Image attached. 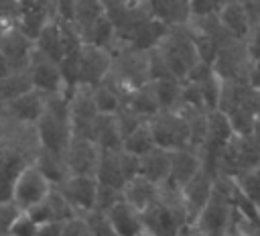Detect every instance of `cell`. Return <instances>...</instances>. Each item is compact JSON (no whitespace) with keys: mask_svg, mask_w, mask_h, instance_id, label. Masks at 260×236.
I'll return each mask as SVG.
<instances>
[{"mask_svg":"<svg viewBox=\"0 0 260 236\" xmlns=\"http://www.w3.org/2000/svg\"><path fill=\"white\" fill-rule=\"evenodd\" d=\"M232 185H234V177H225V175L215 177L213 193L195 222V226L205 236H225L230 232L236 214L232 199Z\"/></svg>","mask_w":260,"mask_h":236,"instance_id":"cell-1","label":"cell"},{"mask_svg":"<svg viewBox=\"0 0 260 236\" xmlns=\"http://www.w3.org/2000/svg\"><path fill=\"white\" fill-rule=\"evenodd\" d=\"M158 51L162 53V57H165L171 73L177 79H181V81L201 61L199 59V53H197V47L193 43L189 24L169 28V33L165 35L162 43L158 45Z\"/></svg>","mask_w":260,"mask_h":236,"instance_id":"cell-2","label":"cell"},{"mask_svg":"<svg viewBox=\"0 0 260 236\" xmlns=\"http://www.w3.org/2000/svg\"><path fill=\"white\" fill-rule=\"evenodd\" d=\"M148 122H150V130L156 146L167 151L191 146L189 122L181 110H160Z\"/></svg>","mask_w":260,"mask_h":236,"instance_id":"cell-3","label":"cell"},{"mask_svg":"<svg viewBox=\"0 0 260 236\" xmlns=\"http://www.w3.org/2000/svg\"><path fill=\"white\" fill-rule=\"evenodd\" d=\"M138 175V157L130 155L124 149L118 151H102L100 155V165L95 179L100 183L124 189V185Z\"/></svg>","mask_w":260,"mask_h":236,"instance_id":"cell-4","label":"cell"},{"mask_svg":"<svg viewBox=\"0 0 260 236\" xmlns=\"http://www.w3.org/2000/svg\"><path fill=\"white\" fill-rule=\"evenodd\" d=\"M53 185L51 181L37 169L35 163H28L22 173L18 175L16 183H14V191H12V203L20 210L26 212L32 205L41 203L43 199H47V195L51 193Z\"/></svg>","mask_w":260,"mask_h":236,"instance_id":"cell-5","label":"cell"},{"mask_svg":"<svg viewBox=\"0 0 260 236\" xmlns=\"http://www.w3.org/2000/svg\"><path fill=\"white\" fill-rule=\"evenodd\" d=\"M112 63H114L112 51L83 43L79 53V85L83 87L100 85L112 71Z\"/></svg>","mask_w":260,"mask_h":236,"instance_id":"cell-6","label":"cell"},{"mask_svg":"<svg viewBox=\"0 0 260 236\" xmlns=\"http://www.w3.org/2000/svg\"><path fill=\"white\" fill-rule=\"evenodd\" d=\"M98 108L91 98V87L79 85L71 94L69 102V124H71V134L77 138H91L93 132V122L98 118Z\"/></svg>","mask_w":260,"mask_h":236,"instance_id":"cell-7","label":"cell"},{"mask_svg":"<svg viewBox=\"0 0 260 236\" xmlns=\"http://www.w3.org/2000/svg\"><path fill=\"white\" fill-rule=\"evenodd\" d=\"M57 189L65 195L77 216H87L95 210V195H98V179L91 175H69Z\"/></svg>","mask_w":260,"mask_h":236,"instance_id":"cell-8","label":"cell"},{"mask_svg":"<svg viewBox=\"0 0 260 236\" xmlns=\"http://www.w3.org/2000/svg\"><path fill=\"white\" fill-rule=\"evenodd\" d=\"M4 120L14 126H35L37 120L45 112V94L39 90H30L2 106Z\"/></svg>","mask_w":260,"mask_h":236,"instance_id":"cell-9","label":"cell"},{"mask_svg":"<svg viewBox=\"0 0 260 236\" xmlns=\"http://www.w3.org/2000/svg\"><path fill=\"white\" fill-rule=\"evenodd\" d=\"M35 134H37V144L39 146H43L47 151H53V153H59V155L67 153L71 136H73L69 120H61V118H57L53 114H47V112H43V116L37 120Z\"/></svg>","mask_w":260,"mask_h":236,"instance_id":"cell-10","label":"cell"},{"mask_svg":"<svg viewBox=\"0 0 260 236\" xmlns=\"http://www.w3.org/2000/svg\"><path fill=\"white\" fill-rule=\"evenodd\" d=\"M215 173L207 171V169H201L187 185L181 187V195H183V203H185V210H187V218H189V224L193 226L201 214V210L205 208V203L209 201L211 193H213V187H215Z\"/></svg>","mask_w":260,"mask_h":236,"instance_id":"cell-11","label":"cell"},{"mask_svg":"<svg viewBox=\"0 0 260 236\" xmlns=\"http://www.w3.org/2000/svg\"><path fill=\"white\" fill-rule=\"evenodd\" d=\"M102 149L91 138H77L71 136L69 149L65 153L69 175H91L95 177L98 165H100Z\"/></svg>","mask_w":260,"mask_h":236,"instance_id":"cell-12","label":"cell"},{"mask_svg":"<svg viewBox=\"0 0 260 236\" xmlns=\"http://www.w3.org/2000/svg\"><path fill=\"white\" fill-rule=\"evenodd\" d=\"M30 77H32V85L35 90H39L41 94H57V92H67L63 75H61V67L57 61L45 57L43 53H39L35 49L30 65H28Z\"/></svg>","mask_w":260,"mask_h":236,"instance_id":"cell-13","label":"cell"},{"mask_svg":"<svg viewBox=\"0 0 260 236\" xmlns=\"http://www.w3.org/2000/svg\"><path fill=\"white\" fill-rule=\"evenodd\" d=\"M0 49L4 51L12 71H22L28 69L32 53H35V41L24 37L16 24H8L4 33L0 35Z\"/></svg>","mask_w":260,"mask_h":236,"instance_id":"cell-14","label":"cell"},{"mask_svg":"<svg viewBox=\"0 0 260 236\" xmlns=\"http://www.w3.org/2000/svg\"><path fill=\"white\" fill-rule=\"evenodd\" d=\"M201 169H203V159H201V153L197 149L183 146V149L171 151V177H169V181H173L177 187L187 185Z\"/></svg>","mask_w":260,"mask_h":236,"instance_id":"cell-15","label":"cell"},{"mask_svg":"<svg viewBox=\"0 0 260 236\" xmlns=\"http://www.w3.org/2000/svg\"><path fill=\"white\" fill-rule=\"evenodd\" d=\"M148 14L169 28L185 26L191 22L189 0H144Z\"/></svg>","mask_w":260,"mask_h":236,"instance_id":"cell-16","label":"cell"},{"mask_svg":"<svg viewBox=\"0 0 260 236\" xmlns=\"http://www.w3.org/2000/svg\"><path fill=\"white\" fill-rule=\"evenodd\" d=\"M158 191H160V185L152 183L150 179H146L142 175H136L124 185L122 195L132 208H136L142 214L158 201Z\"/></svg>","mask_w":260,"mask_h":236,"instance_id":"cell-17","label":"cell"},{"mask_svg":"<svg viewBox=\"0 0 260 236\" xmlns=\"http://www.w3.org/2000/svg\"><path fill=\"white\" fill-rule=\"evenodd\" d=\"M138 175L150 179L156 185H162L171 177V151L154 146L146 155L138 157Z\"/></svg>","mask_w":260,"mask_h":236,"instance_id":"cell-18","label":"cell"},{"mask_svg":"<svg viewBox=\"0 0 260 236\" xmlns=\"http://www.w3.org/2000/svg\"><path fill=\"white\" fill-rule=\"evenodd\" d=\"M217 16H219V22L223 24V28L234 39H238V41L248 39L250 31H252V22H250V16H248L242 0H228Z\"/></svg>","mask_w":260,"mask_h":236,"instance_id":"cell-19","label":"cell"},{"mask_svg":"<svg viewBox=\"0 0 260 236\" xmlns=\"http://www.w3.org/2000/svg\"><path fill=\"white\" fill-rule=\"evenodd\" d=\"M32 163H35L37 169L51 181L53 187H57L59 183H63V181L69 177V169H67L65 155H59V153L47 151V149H43V146H37L35 157H32Z\"/></svg>","mask_w":260,"mask_h":236,"instance_id":"cell-20","label":"cell"},{"mask_svg":"<svg viewBox=\"0 0 260 236\" xmlns=\"http://www.w3.org/2000/svg\"><path fill=\"white\" fill-rule=\"evenodd\" d=\"M108 218L112 222V226L116 228V232L120 236H138L144 228L142 224V214L132 208L126 199L118 201L110 212H108Z\"/></svg>","mask_w":260,"mask_h":236,"instance_id":"cell-21","label":"cell"},{"mask_svg":"<svg viewBox=\"0 0 260 236\" xmlns=\"http://www.w3.org/2000/svg\"><path fill=\"white\" fill-rule=\"evenodd\" d=\"M167 33H169V26H165L162 22H158L154 18H148L120 47H132V49H138V51H150V49H156L162 43Z\"/></svg>","mask_w":260,"mask_h":236,"instance_id":"cell-22","label":"cell"},{"mask_svg":"<svg viewBox=\"0 0 260 236\" xmlns=\"http://www.w3.org/2000/svg\"><path fill=\"white\" fill-rule=\"evenodd\" d=\"M91 140L102 149V151H118L122 149V132L116 120V114H98L93 122V132Z\"/></svg>","mask_w":260,"mask_h":236,"instance_id":"cell-23","label":"cell"},{"mask_svg":"<svg viewBox=\"0 0 260 236\" xmlns=\"http://www.w3.org/2000/svg\"><path fill=\"white\" fill-rule=\"evenodd\" d=\"M35 49H37L39 53H43L45 57L57 61V63L65 57L63 33H61V26H59V22H57L55 18H51V20L43 26L41 35H39L37 41H35Z\"/></svg>","mask_w":260,"mask_h":236,"instance_id":"cell-24","label":"cell"},{"mask_svg":"<svg viewBox=\"0 0 260 236\" xmlns=\"http://www.w3.org/2000/svg\"><path fill=\"white\" fill-rule=\"evenodd\" d=\"M83 43L93 45V47H100V49H108L112 53L120 47L118 33H116L112 20L108 18V14H104L100 20H95V24L83 35Z\"/></svg>","mask_w":260,"mask_h":236,"instance_id":"cell-25","label":"cell"},{"mask_svg":"<svg viewBox=\"0 0 260 236\" xmlns=\"http://www.w3.org/2000/svg\"><path fill=\"white\" fill-rule=\"evenodd\" d=\"M30 90H35V85H32V77H30L28 69L10 71L8 75L0 77V104L4 106L6 102H10Z\"/></svg>","mask_w":260,"mask_h":236,"instance_id":"cell-26","label":"cell"},{"mask_svg":"<svg viewBox=\"0 0 260 236\" xmlns=\"http://www.w3.org/2000/svg\"><path fill=\"white\" fill-rule=\"evenodd\" d=\"M150 85H152V92L156 96L160 110H177L181 106V94H183V81L181 79L167 77V79L150 81Z\"/></svg>","mask_w":260,"mask_h":236,"instance_id":"cell-27","label":"cell"},{"mask_svg":"<svg viewBox=\"0 0 260 236\" xmlns=\"http://www.w3.org/2000/svg\"><path fill=\"white\" fill-rule=\"evenodd\" d=\"M124 106H128L130 110H134L140 118H144V120H150L154 114H158L160 112V108H158V102H156V96H154V92H152V85H150V81L146 83V85H142V87H138V90H134L130 96H128V100H126V104Z\"/></svg>","mask_w":260,"mask_h":236,"instance_id":"cell-28","label":"cell"},{"mask_svg":"<svg viewBox=\"0 0 260 236\" xmlns=\"http://www.w3.org/2000/svg\"><path fill=\"white\" fill-rule=\"evenodd\" d=\"M106 14V4H102L100 0H75V28L79 31L81 39L83 35L95 24V20H100Z\"/></svg>","mask_w":260,"mask_h":236,"instance_id":"cell-29","label":"cell"},{"mask_svg":"<svg viewBox=\"0 0 260 236\" xmlns=\"http://www.w3.org/2000/svg\"><path fill=\"white\" fill-rule=\"evenodd\" d=\"M156 146L154 142V136H152V130H150V122H142L138 128H134L124 140H122V149L128 151L130 155L134 157H142L146 155L148 151H152Z\"/></svg>","mask_w":260,"mask_h":236,"instance_id":"cell-30","label":"cell"},{"mask_svg":"<svg viewBox=\"0 0 260 236\" xmlns=\"http://www.w3.org/2000/svg\"><path fill=\"white\" fill-rule=\"evenodd\" d=\"M91 98H93V104H95L100 114H116L124 104L120 94L114 87H110L106 81L91 87Z\"/></svg>","mask_w":260,"mask_h":236,"instance_id":"cell-31","label":"cell"},{"mask_svg":"<svg viewBox=\"0 0 260 236\" xmlns=\"http://www.w3.org/2000/svg\"><path fill=\"white\" fill-rule=\"evenodd\" d=\"M122 199H124L122 189L98 181V195H95V210H98V212L108 214V212H110L118 201H122Z\"/></svg>","mask_w":260,"mask_h":236,"instance_id":"cell-32","label":"cell"},{"mask_svg":"<svg viewBox=\"0 0 260 236\" xmlns=\"http://www.w3.org/2000/svg\"><path fill=\"white\" fill-rule=\"evenodd\" d=\"M236 183H238L240 189L260 208V167L238 175V177H236Z\"/></svg>","mask_w":260,"mask_h":236,"instance_id":"cell-33","label":"cell"},{"mask_svg":"<svg viewBox=\"0 0 260 236\" xmlns=\"http://www.w3.org/2000/svg\"><path fill=\"white\" fill-rule=\"evenodd\" d=\"M85 222H87V228L93 236H120L116 232V228L112 226L108 214H104V212H98V210L89 212L85 216Z\"/></svg>","mask_w":260,"mask_h":236,"instance_id":"cell-34","label":"cell"},{"mask_svg":"<svg viewBox=\"0 0 260 236\" xmlns=\"http://www.w3.org/2000/svg\"><path fill=\"white\" fill-rule=\"evenodd\" d=\"M228 0H189L191 18H207L217 16Z\"/></svg>","mask_w":260,"mask_h":236,"instance_id":"cell-35","label":"cell"},{"mask_svg":"<svg viewBox=\"0 0 260 236\" xmlns=\"http://www.w3.org/2000/svg\"><path fill=\"white\" fill-rule=\"evenodd\" d=\"M148 77L150 81H156V79H167V77H175L162 57V53L156 49H150L148 51Z\"/></svg>","mask_w":260,"mask_h":236,"instance_id":"cell-36","label":"cell"},{"mask_svg":"<svg viewBox=\"0 0 260 236\" xmlns=\"http://www.w3.org/2000/svg\"><path fill=\"white\" fill-rule=\"evenodd\" d=\"M37 230L39 224L26 212H18V216L12 220L8 228V236H37Z\"/></svg>","mask_w":260,"mask_h":236,"instance_id":"cell-37","label":"cell"},{"mask_svg":"<svg viewBox=\"0 0 260 236\" xmlns=\"http://www.w3.org/2000/svg\"><path fill=\"white\" fill-rule=\"evenodd\" d=\"M116 120H118V126H120V132H122V138H126L134 128H138L142 122H146L144 118H140L134 110H130L128 106H122L118 112H116Z\"/></svg>","mask_w":260,"mask_h":236,"instance_id":"cell-38","label":"cell"},{"mask_svg":"<svg viewBox=\"0 0 260 236\" xmlns=\"http://www.w3.org/2000/svg\"><path fill=\"white\" fill-rule=\"evenodd\" d=\"M26 214L41 226V224H47V222H55L53 220V214H51V208H49V203H47V199H43L41 203H37V205H32L30 210H26Z\"/></svg>","mask_w":260,"mask_h":236,"instance_id":"cell-39","label":"cell"},{"mask_svg":"<svg viewBox=\"0 0 260 236\" xmlns=\"http://www.w3.org/2000/svg\"><path fill=\"white\" fill-rule=\"evenodd\" d=\"M63 230H65V222H47V224H41L39 230H37V236H63Z\"/></svg>","mask_w":260,"mask_h":236,"instance_id":"cell-40","label":"cell"},{"mask_svg":"<svg viewBox=\"0 0 260 236\" xmlns=\"http://www.w3.org/2000/svg\"><path fill=\"white\" fill-rule=\"evenodd\" d=\"M12 71V67H10V63H8V59H6V55H4V51L0 49V77H4V75H8Z\"/></svg>","mask_w":260,"mask_h":236,"instance_id":"cell-41","label":"cell"},{"mask_svg":"<svg viewBox=\"0 0 260 236\" xmlns=\"http://www.w3.org/2000/svg\"><path fill=\"white\" fill-rule=\"evenodd\" d=\"M181 236H205V234H203V232L193 224V226H187V228L181 232Z\"/></svg>","mask_w":260,"mask_h":236,"instance_id":"cell-42","label":"cell"},{"mask_svg":"<svg viewBox=\"0 0 260 236\" xmlns=\"http://www.w3.org/2000/svg\"><path fill=\"white\" fill-rule=\"evenodd\" d=\"M2 126H4V112H2V106H0V132H2Z\"/></svg>","mask_w":260,"mask_h":236,"instance_id":"cell-43","label":"cell"},{"mask_svg":"<svg viewBox=\"0 0 260 236\" xmlns=\"http://www.w3.org/2000/svg\"><path fill=\"white\" fill-rule=\"evenodd\" d=\"M8 24H10V22H4V20H2V18H0V35H2V33H4V28H6V26H8Z\"/></svg>","mask_w":260,"mask_h":236,"instance_id":"cell-44","label":"cell"},{"mask_svg":"<svg viewBox=\"0 0 260 236\" xmlns=\"http://www.w3.org/2000/svg\"><path fill=\"white\" fill-rule=\"evenodd\" d=\"M81 236H93V234H91V232H89V228H87V230H85V232H83Z\"/></svg>","mask_w":260,"mask_h":236,"instance_id":"cell-45","label":"cell"},{"mask_svg":"<svg viewBox=\"0 0 260 236\" xmlns=\"http://www.w3.org/2000/svg\"><path fill=\"white\" fill-rule=\"evenodd\" d=\"M100 2H102V4H106V6H108V4H110V2H114V0H100Z\"/></svg>","mask_w":260,"mask_h":236,"instance_id":"cell-46","label":"cell"},{"mask_svg":"<svg viewBox=\"0 0 260 236\" xmlns=\"http://www.w3.org/2000/svg\"><path fill=\"white\" fill-rule=\"evenodd\" d=\"M225 236H234V234H232V232H228V234H225Z\"/></svg>","mask_w":260,"mask_h":236,"instance_id":"cell-47","label":"cell"},{"mask_svg":"<svg viewBox=\"0 0 260 236\" xmlns=\"http://www.w3.org/2000/svg\"><path fill=\"white\" fill-rule=\"evenodd\" d=\"M0 144H2V138H0Z\"/></svg>","mask_w":260,"mask_h":236,"instance_id":"cell-48","label":"cell"},{"mask_svg":"<svg viewBox=\"0 0 260 236\" xmlns=\"http://www.w3.org/2000/svg\"><path fill=\"white\" fill-rule=\"evenodd\" d=\"M254 2H260V0H254Z\"/></svg>","mask_w":260,"mask_h":236,"instance_id":"cell-49","label":"cell"},{"mask_svg":"<svg viewBox=\"0 0 260 236\" xmlns=\"http://www.w3.org/2000/svg\"><path fill=\"white\" fill-rule=\"evenodd\" d=\"M256 63H258V65H260V61H256Z\"/></svg>","mask_w":260,"mask_h":236,"instance_id":"cell-50","label":"cell"},{"mask_svg":"<svg viewBox=\"0 0 260 236\" xmlns=\"http://www.w3.org/2000/svg\"><path fill=\"white\" fill-rule=\"evenodd\" d=\"M0 106H2V104H0Z\"/></svg>","mask_w":260,"mask_h":236,"instance_id":"cell-51","label":"cell"}]
</instances>
